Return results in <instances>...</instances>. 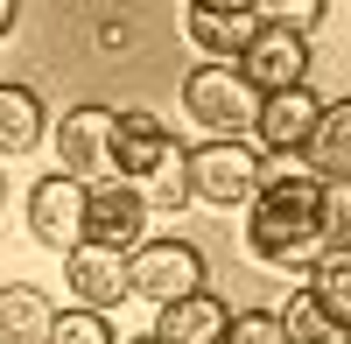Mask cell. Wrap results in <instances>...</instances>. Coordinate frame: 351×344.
I'll list each match as a JSON object with an SVG mask.
<instances>
[{"instance_id":"obj_1","label":"cell","mask_w":351,"mask_h":344,"mask_svg":"<svg viewBox=\"0 0 351 344\" xmlns=\"http://www.w3.org/2000/svg\"><path fill=\"white\" fill-rule=\"evenodd\" d=\"M246 246L267 267H309L316 253H330V190L309 169H260V190L246 197Z\"/></svg>"},{"instance_id":"obj_2","label":"cell","mask_w":351,"mask_h":344,"mask_svg":"<svg viewBox=\"0 0 351 344\" xmlns=\"http://www.w3.org/2000/svg\"><path fill=\"white\" fill-rule=\"evenodd\" d=\"M183 112L197 127H211V140H239L260 112V92L232 71V64H197L183 77Z\"/></svg>"},{"instance_id":"obj_3","label":"cell","mask_w":351,"mask_h":344,"mask_svg":"<svg viewBox=\"0 0 351 344\" xmlns=\"http://www.w3.org/2000/svg\"><path fill=\"white\" fill-rule=\"evenodd\" d=\"M127 295L141 302H183V295H204V253L190 239H148V246H134L127 253Z\"/></svg>"},{"instance_id":"obj_4","label":"cell","mask_w":351,"mask_h":344,"mask_svg":"<svg viewBox=\"0 0 351 344\" xmlns=\"http://www.w3.org/2000/svg\"><path fill=\"white\" fill-rule=\"evenodd\" d=\"M260 162L246 140H204V148H190L183 155V183H190V197H204V204H246V197L260 190Z\"/></svg>"},{"instance_id":"obj_5","label":"cell","mask_w":351,"mask_h":344,"mask_svg":"<svg viewBox=\"0 0 351 344\" xmlns=\"http://www.w3.org/2000/svg\"><path fill=\"white\" fill-rule=\"evenodd\" d=\"M232 71H239L260 99L267 92H295V84H309V36H295V28H281V21H260L253 42L232 56Z\"/></svg>"},{"instance_id":"obj_6","label":"cell","mask_w":351,"mask_h":344,"mask_svg":"<svg viewBox=\"0 0 351 344\" xmlns=\"http://www.w3.org/2000/svg\"><path fill=\"white\" fill-rule=\"evenodd\" d=\"M56 176L71 183L112 176V106H71L56 120Z\"/></svg>"},{"instance_id":"obj_7","label":"cell","mask_w":351,"mask_h":344,"mask_svg":"<svg viewBox=\"0 0 351 344\" xmlns=\"http://www.w3.org/2000/svg\"><path fill=\"white\" fill-rule=\"evenodd\" d=\"M141 225H148L141 190H127V183H84V246L134 253L141 246Z\"/></svg>"},{"instance_id":"obj_8","label":"cell","mask_w":351,"mask_h":344,"mask_svg":"<svg viewBox=\"0 0 351 344\" xmlns=\"http://www.w3.org/2000/svg\"><path fill=\"white\" fill-rule=\"evenodd\" d=\"M28 232H36V246H49V253L84 246V183L43 176L36 190H28Z\"/></svg>"},{"instance_id":"obj_9","label":"cell","mask_w":351,"mask_h":344,"mask_svg":"<svg viewBox=\"0 0 351 344\" xmlns=\"http://www.w3.org/2000/svg\"><path fill=\"white\" fill-rule=\"evenodd\" d=\"M169 155H183V148H176V134L155 120V112H112V176L127 190L148 183Z\"/></svg>"},{"instance_id":"obj_10","label":"cell","mask_w":351,"mask_h":344,"mask_svg":"<svg viewBox=\"0 0 351 344\" xmlns=\"http://www.w3.org/2000/svg\"><path fill=\"white\" fill-rule=\"evenodd\" d=\"M183 28H190V42L204 49V64H232V56L253 42L260 8H246V0H190Z\"/></svg>"},{"instance_id":"obj_11","label":"cell","mask_w":351,"mask_h":344,"mask_svg":"<svg viewBox=\"0 0 351 344\" xmlns=\"http://www.w3.org/2000/svg\"><path fill=\"white\" fill-rule=\"evenodd\" d=\"M302 169L324 190H344L351 183V99H330L324 112H316V127H309V140H302Z\"/></svg>"},{"instance_id":"obj_12","label":"cell","mask_w":351,"mask_h":344,"mask_svg":"<svg viewBox=\"0 0 351 344\" xmlns=\"http://www.w3.org/2000/svg\"><path fill=\"white\" fill-rule=\"evenodd\" d=\"M316 112H324V99H316L309 84H295V92H267L260 112H253V140L267 155H295L309 140V127H316Z\"/></svg>"},{"instance_id":"obj_13","label":"cell","mask_w":351,"mask_h":344,"mask_svg":"<svg viewBox=\"0 0 351 344\" xmlns=\"http://www.w3.org/2000/svg\"><path fill=\"white\" fill-rule=\"evenodd\" d=\"M64 274H71L77 309H92V317H106L112 302H127V253H106V246H71V253H64Z\"/></svg>"},{"instance_id":"obj_14","label":"cell","mask_w":351,"mask_h":344,"mask_svg":"<svg viewBox=\"0 0 351 344\" xmlns=\"http://www.w3.org/2000/svg\"><path fill=\"white\" fill-rule=\"evenodd\" d=\"M225 330H232V309L218 302V295H183V302H169V309H155V344H225Z\"/></svg>"},{"instance_id":"obj_15","label":"cell","mask_w":351,"mask_h":344,"mask_svg":"<svg viewBox=\"0 0 351 344\" xmlns=\"http://www.w3.org/2000/svg\"><path fill=\"white\" fill-rule=\"evenodd\" d=\"M56 323V309L43 288H28V281H8L0 288V344H43Z\"/></svg>"},{"instance_id":"obj_16","label":"cell","mask_w":351,"mask_h":344,"mask_svg":"<svg viewBox=\"0 0 351 344\" xmlns=\"http://www.w3.org/2000/svg\"><path fill=\"white\" fill-rule=\"evenodd\" d=\"M316 309H324L330 323L351 330V246H330V253H316L309 260V288H302Z\"/></svg>"},{"instance_id":"obj_17","label":"cell","mask_w":351,"mask_h":344,"mask_svg":"<svg viewBox=\"0 0 351 344\" xmlns=\"http://www.w3.org/2000/svg\"><path fill=\"white\" fill-rule=\"evenodd\" d=\"M43 99L28 84H0V155H28L43 140Z\"/></svg>"},{"instance_id":"obj_18","label":"cell","mask_w":351,"mask_h":344,"mask_svg":"<svg viewBox=\"0 0 351 344\" xmlns=\"http://www.w3.org/2000/svg\"><path fill=\"white\" fill-rule=\"evenodd\" d=\"M281 337H288V344H351V330H344V323H330L309 295H295V302L281 309Z\"/></svg>"},{"instance_id":"obj_19","label":"cell","mask_w":351,"mask_h":344,"mask_svg":"<svg viewBox=\"0 0 351 344\" xmlns=\"http://www.w3.org/2000/svg\"><path fill=\"white\" fill-rule=\"evenodd\" d=\"M43 344H120L112 337V323L106 317H92V309H64V317L49 323V337Z\"/></svg>"},{"instance_id":"obj_20","label":"cell","mask_w":351,"mask_h":344,"mask_svg":"<svg viewBox=\"0 0 351 344\" xmlns=\"http://www.w3.org/2000/svg\"><path fill=\"white\" fill-rule=\"evenodd\" d=\"M155 190H141V204H162V211H183L190 204V183H183V155H169L155 176H148Z\"/></svg>"},{"instance_id":"obj_21","label":"cell","mask_w":351,"mask_h":344,"mask_svg":"<svg viewBox=\"0 0 351 344\" xmlns=\"http://www.w3.org/2000/svg\"><path fill=\"white\" fill-rule=\"evenodd\" d=\"M225 344H288V337H281V317H274V309H239L232 330H225Z\"/></svg>"},{"instance_id":"obj_22","label":"cell","mask_w":351,"mask_h":344,"mask_svg":"<svg viewBox=\"0 0 351 344\" xmlns=\"http://www.w3.org/2000/svg\"><path fill=\"white\" fill-rule=\"evenodd\" d=\"M14 21H21V8H14V0H0V42L14 36Z\"/></svg>"},{"instance_id":"obj_23","label":"cell","mask_w":351,"mask_h":344,"mask_svg":"<svg viewBox=\"0 0 351 344\" xmlns=\"http://www.w3.org/2000/svg\"><path fill=\"white\" fill-rule=\"evenodd\" d=\"M127 344H155V337H127Z\"/></svg>"}]
</instances>
